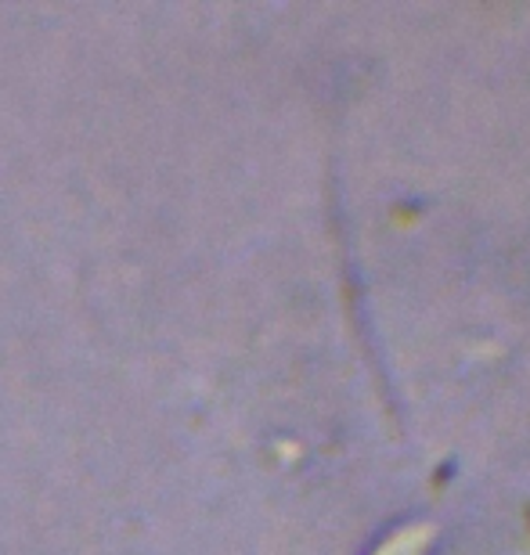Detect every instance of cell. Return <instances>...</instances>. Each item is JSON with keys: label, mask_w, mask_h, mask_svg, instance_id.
<instances>
[{"label": "cell", "mask_w": 530, "mask_h": 555, "mask_svg": "<svg viewBox=\"0 0 530 555\" xmlns=\"http://www.w3.org/2000/svg\"><path fill=\"white\" fill-rule=\"evenodd\" d=\"M434 538L437 534L429 524H408L401 530H393L390 538H383L372 555H429L434 552Z\"/></svg>", "instance_id": "cell-1"}]
</instances>
